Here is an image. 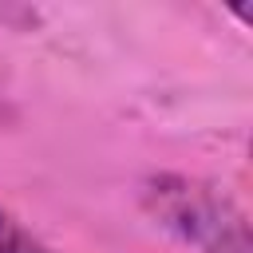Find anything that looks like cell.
<instances>
[{
    "instance_id": "obj_1",
    "label": "cell",
    "mask_w": 253,
    "mask_h": 253,
    "mask_svg": "<svg viewBox=\"0 0 253 253\" xmlns=\"http://www.w3.org/2000/svg\"><path fill=\"white\" fill-rule=\"evenodd\" d=\"M142 210L198 253H253L249 221L229 194L190 174H150L138 190Z\"/></svg>"
},
{
    "instance_id": "obj_2",
    "label": "cell",
    "mask_w": 253,
    "mask_h": 253,
    "mask_svg": "<svg viewBox=\"0 0 253 253\" xmlns=\"http://www.w3.org/2000/svg\"><path fill=\"white\" fill-rule=\"evenodd\" d=\"M0 253H55V249L43 245L20 217H12L8 210H0Z\"/></svg>"
}]
</instances>
